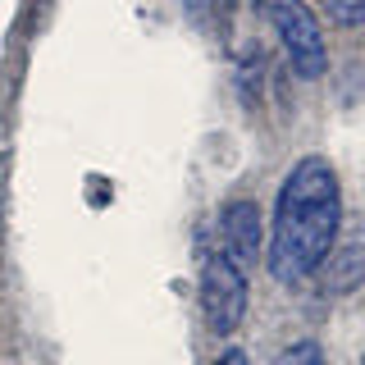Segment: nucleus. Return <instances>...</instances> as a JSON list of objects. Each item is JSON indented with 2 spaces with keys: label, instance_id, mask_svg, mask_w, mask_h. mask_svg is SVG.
<instances>
[{
  "label": "nucleus",
  "instance_id": "obj_6",
  "mask_svg": "<svg viewBox=\"0 0 365 365\" xmlns=\"http://www.w3.org/2000/svg\"><path fill=\"white\" fill-rule=\"evenodd\" d=\"M233 5H237V0H182V9H187V19L197 23L201 32H210V37H224V32H228V19H233Z\"/></svg>",
  "mask_w": 365,
  "mask_h": 365
},
{
  "label": "nucleus",
  "instance_id": "obj_5",
  "mask_svg": "<svg viewBox=\"0 0 365 365\" xmlns=\"http://www.w3.org/2000/svg\"><path fill=\"white\" fill-rule=\"evenodd\" d=\"M324 288L329 292H351L365 283V237H356V242L347 247H334V256L324 260Z\"/></svg>",
  "mask_w": 365,
  "mask_h": 365
},
{
  "label": "nucleus",
  "instance_id": "obj_9",
  "mask_svg": "<svg viewBox=\"0 0 365 365\" xmlns=\"http://www.w3.org/2000/svg\"><path fill=\"white\" fill-rule=\"evenodd\" d=\"M215 365H251V356H247L242 347H228V351H224V356L215 361Z\"/></svg>",
  "mask_w": 365,
  "mask_h": 365
},
{
  "label": "nucleus",
  "instance_id": "obj_4",
  "mask_svg": "<svg viewBox=\"0 0 365 365\" xmlns=\"http://www.w3.org/2000/svg\"><path fill=\"white\" fill-rule=\"evenodd\" d=\"M220 233H224V256L237 269H256V260H260V205L256 201H228L220 210Z\"/></svg>",
  "mask_w": 365,
  "mask_h": 365
},
{
  "label": "nucleus",
  "instance_id": "obj_2",
  "mask_svg": "<svg viewBox=\"0 0 365 365\" xmlns=\"http://www.w3.org/2000/svg\"><path fill=\"white\" fill-rule=\"evenodd\" d=\"M269 23H274V32H279L283 55H288L297 78L315 83V78L329 73V41H324V28H319V19L311 14L306 0H274Z\"/></svg>",
  "mask_w": 365,
  "mask_h": 365
},
{
  "label": "nucleus",
  "instance_id": "obj_1",
  "mask_svg": "<svg viewBox=\"0 0 365 365\" xmlns=\"http://www.w3.org/2000/svg\"><path fill=\"white\" fill-rule=\"evenodd\" d=\"M338 228H342V187L334 165L324 155L297 160L279 187V201H274V233L265 256L274 283L292 288V283L311 279L334 256Z\"/></svg>",
  "mask_w": 365,
  "mask_h": 365
},
{
  "label": "nucleus",
  "instance_id": "obj_3",
  "mask_svg": "<svg viewBox=\"0 0 365 365\" xmlns=\"http://www.w3.org/2000/svg\"><path fill=\"white\" fill-rule=\"evenodd\" d=\"M201 315H205V329L210 334H237L247 315V269H237L224 251L205 256L201 265Z\"/></svg>",
  "mask_w": 365,
  "mask_h": 365
},
{
  "label": "nucleus",
  "instance_id": "obj_7",
  "mask_svg": "<svg viewBox=\"0 0 365 365\" xmlns=\"http://www.w3.org/2000/svg\"><path fill=\"white\" fill-rule=\"evenodd\" d=\"M274 365H324V347H319L315 338H302V342H292V347H283L279 356H274Z\"/></svg>",
  "mask_w": 365,
  "mask_h": 365
},
{
  "label": "nucleus",
  "instance_id": "obj_8",
  "mask_svg": "<svg viewBox=\"0 0 365 365\" xmlns=\"http://www.w3.org/2000/svg\"><path fill=\"white\" fill-rule=\"evenodd\" d=\"M319 5L338 28H361L365 23V0H319Z\"/></svg>",
  "mask_w": 365,
  "mask_h": 365
}]
</instances>
